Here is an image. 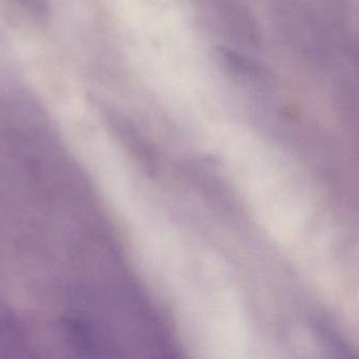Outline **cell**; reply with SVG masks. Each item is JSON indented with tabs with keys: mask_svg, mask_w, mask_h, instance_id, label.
Masks as SVG:
<instances>
[{
	"mask_svg": "<svg viewBox=\"0 0 359 359\" xmlns=\"http://www.w3.org/2000/svg\"><path fill=\"white\" fill-rule=\"evenodd\" d=\"M18 1L36 15L45 16L49 9L48 0H18Z\"/></svg>",
	"mask_w": 359,
	"mask_h": 359,
	"instance_id": "cell-1",
	"label": "cell"
}]
</instances>
